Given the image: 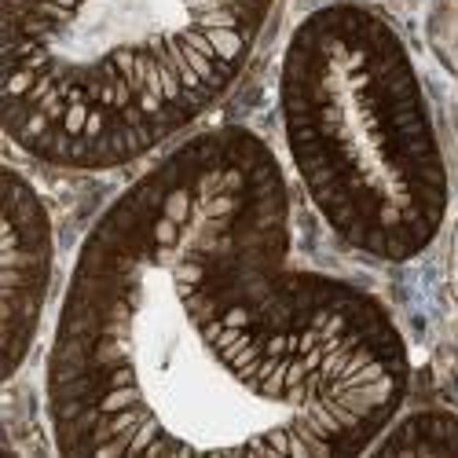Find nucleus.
<instances>
[{"label":"nucleus","mask_w":458,"mask_h":458,"mask_svg":"<svg viewBox=\"0 0 458 458\" xmlns=\"http://www.w3.org/2000/svg\"><path fill=\"white\" fill-rule=\"evenodd\" d=\"M272 147L191 136L89 232L48 352L66 458H352L393 426L411 356L367 290L290 264Z\"/></svg>","instance_id":"f257e3e1"},{"label":"nucleus","mask_w":458,"mask_h":458,"mask_svg":"<svg viewBox=\"0 0 458 458\" xmlns=\"http://www.w3.org/2000/svg\"><path fill=\"white\" fill-rule=\"evenodd\" d=\"M276 0H0V122L22 155L129 165L195 125L250 66Z\"/></svg>","instance_id":"f03ea898"},{"label":"nucleus","mask_w":458,"mask_h":458,"mask_svg":"<svg viewBox=\"0 0 458 458\" xmlns=\"http://www.w3.org/2000/svg\"><path fill=\"white\" fill-rule=\"evenodd\" d=\"M283 132L330 232L374 260L426 253L447 216V165L403 37L360 4L304 19L283 55Z\"/></svg>","instance_id":"7ed1b4c3"},{"label":"nucleus","mask_w":458,"mask_h":458,"mask_svg":"<svg viewBox=\"0 0 458 458\" xmlns=\"http://www.w3.org/2000/svg\"><path fill=\"white\" fill-rule=\"evenodd\" d=\"M0 330H4V377L33 349L52 290V216L19 169H4V246H0Z\"/></svg>","instance_id":"20e7f679"},{"label":"nucleus","mask_w":458,"mask_h":458,"mask_svg":"<svg viewBox=\"0 0 458 458\" xmlns=\"http://www.w3.org/2000/svg\"><path fill=\"white\" fill-rule=\"evenodd\" d=\"M370 451H377V454H426V458L458 454V414L418 411V414L403 418V422L389 426V433L377 437Z\"/></svg>","instance_id":"39448f33"}]
</instances>
